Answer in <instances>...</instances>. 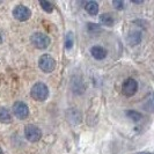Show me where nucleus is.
<instances>
[{"mask_svg": "<svg viewBox=\"0 0 154 154\" xmlns=\"http://www.w3.org/2000/svg\"><path fill=\"white\" fill-rule=\"evenodd\" d=\"M30 95L34 100L36 101H45L49 96V88L43 82H36L31 87Z\"/></svg>", "mask_w": 154, "mask_h": 154, "instance_id": "obj_1", "label": "nucleus"}, {"mask_svg": "<svg viewBox=\"0 0 154 154\" xmlns=\"http://www.w3.org/2000/svg\"><path fill=\"white\" fill-rule=\"evenodd\" d=\"M31 44L34 46H36L37 49H46L48 46L50 45L51 43V39L50 37L43 34V32H34L30 37Z\"/></svg>", "mask_w": 154, "mask_h": 154, "instance_id": "obj_2", "label": "nucleus"}, {"mask_svg": "<svg viewBox=\"0 0 154 154\" xmlns=\"http://www.w3.org/2000/svg\"><path fill=\"white\" fill-rule=\"evenodd\" d=\"M38 66L45 73H50L56 69V60L50 54H42L38 59Z\"/></svg>", "mask_w": 154, "mask_h": 154, "instance_id": "obj_3", "label": "nucleus"}, {"mask_svg": "<svg viewBox=\"0 0 154 154\" xmlns=\"http://www.w3.org/2000/svg\"><path fill=\"white\" fill-rule=\"evenodd\" d=\"M24 136L28 141L30 143H36L38 141L39 139L42 138V131L39 130L37 126L32 125V124H29L24 128Z\"/></svg>", "mask_w": 154, "mask_h": 154, "instance_id": "obj_4", "label": "nucleus"}, {"mask_svg": "<svg viewBox=\"0 0 154 154\" xmlns=\"http://www.w3.org/2000/svg\"><path fill=\"white\" fill-rule=\"evenodd\" d=\"M13 16L15 17L17 21H27L29 20L31 16L30 9L27 7V6H23V5H17L13 9Z\"/></svg>", "mask_w": 154, "mask_h": 154, "instance_id": "obj_5", "label": "nucleus"}, {"mask_svg": "<svg viewBox=\"0 0 154 154\" xmlns=\"http://www.w3.org/2000/svg\"><path fill=\"white\" fill-rule=\"evenodd\" d=\"M138 91V82L132 79V78H129L126 79L123 82V86H122V93H123L125 96H133Z\"/></svg>", "mask_w": 154, "mask_h": 154, "instance_id": "obj_6", "label": "nucleus"}, {"mask_svg": "<svg viewBox=\"0 0 154 154\" xmlns=\"http://www.w3.org/2000/svg\"><path fill=\"white\" fill-rule=\"evenodd\" d=\"M13 114L19 118V119H26L28 116H29V108L26 103L23 102H15L13 104V108H12Z\"/></svg>", "mask_w": 154, "mask_h": 154, "instance_id": "obj_7", "label": "nucleus"}, {"mask_svg": "<svg viewBox=\"0 0 154 154\" xmlns=\"http://www.w3.org/2000/svg\"><path fill=\"white\" fill-rule=\"evenodd\" d=\"M91 54L92 56L96 59V60H102V59H104L106 57H107V50L103 48V46H100V45H94L91 49Z\"/></svg>", "mask_w": 154, "mask_h": 154, "instance_id": "obj_8", "label": "nucleus"}, {"mask_svg": "<svg viewBox=\"0 0 154 154\" xmlns=\"http://www.w3.org/2000/svg\"><path fill=\"white\" fill-rule=\"evenodd\" d=\"M86 12L89 14V15H96L99 13V4L96 1H88L85 6Z\"/></svg>", "mask_w": 154, "mask_h": 154, "instance_id": "obj_9", "label": "nucleus"}, {"mask_svg": "<svg viewBox=\"0 0 154 154\" xmlns=\"http://www.w3.org/2000/svg\"><path fill=\"white\" fill-rule=\"evenodd\" d=\"M0 122H2V123L12 122V116L9 114L8 109H6L5 107H0Z\"/></svg>", "mask_w": 154, "mask_h": 154, "instance_id": "obj_10", "label": "nucleus"}, {"mask_svg": "<svg viewBox=\"0 0 154 154\" xmlns=\"http://www.w3.org/2000/svg\"><path fill=\"white\" fill-rule=\"evenodd\" d=\"M140 41H141V34H140L139 31H133V32H131V34L129 35V37H128V42H129L131 45L138 44Z\"/></svg>", "mask_w": 154, "mask_h": 154, "instance_id": "obj_11", "label": "nucleus"}, {"mask_svg": "<svg viewBox=\"0 0 154 154\" xmlns=\"http://www.w3.org/2000/svg\"><path fill=\"white\" fill-rule=\"evenodd\" d=\"M101 22L106 26H112L114 24V19H112V15L109 14V13H104V14H101L100 16Z\"/></svg>", "mask_w": 154, "mask_h": 154, "instance_id": "obj_12", "label": "nucleus"}, {"mask_svg": "<svg viewBox=\"0 0 154 154\" xmlns=\"http://www.w3.org/2000/svg\"><path fill=\"white\" fill-rule=\"evenodd\" d=\"M126 116L129 118H131L133 122H139L143 118V115L140 112H138V111H136V110H128L126 111Z\"/></svg>", "mask_w": 154, "mask_h": 154, "instance_id": "obj_13", "label": "nucleus"}, {"mask_svg": "<svg viewBox=\"0 0 154 154\" xmlns=\"http://www.w3.org/2000/svg\"><path fill=\"white\" fill-rule=\"evenodd\" d=\"M39 5H41V7L43 8L46 13H51L54 11V5L51 2H49V1H43L42 0V1H39Z\"/></svg>", "mask_w": 154, "mask_h": 154, "instance_id": "obj_14", "label": "nucleus"}, {"mask_svg": "<svg viewBox=\"0 0 154 154\" xmlns=\"http://www.w3.org/2000/svg\"><path fill=\"white\" fill-rule=\"evenodd\" d=\"M73 43H74V41H73V34L72 32H67V35L65 37V46H66V49L69 50L73 46Z\"/></svg>", "mask_w": 154, "mask_h": 154, "instance_id": "obj_15", "label": "nucleus"}, {"mask_svg": "<svg viewBox=\"0 0 154 154\" xmlns=\"http://www.w3.org/2000/svg\"><path fill=\"white\" fill-rule=\"evenodd\" d=\"M112 5H114L117 9H123V7H124L123 1H117V0H115V1H112Z\"/></svg>", "mask_w": 154, "mask_h": 154, "instance_id": "obj_16", "label": "nucleus"}, {"mask_svg": "<svg viewBox=\"0 0 154 154\" xmlns=\"http://www.w3.org/2000/svg\"><path fill=\"white\" fill-rule=\"evenodd\" d=\"M139 154H152V153H148V152H141V153H139Z\"/></svg>", "mask_w": 154, "mask_h": 154, "instance_id": "obj_17", "label": "nucleus"}, {"mask_svg": "<svg viewBox=\"0 0 154 154\" xmlns=\"http://www.w3.org/2000/svg\"><path fill=\"white\" fill-rule=\"evenodd\" d=\"M0 154H4V151H2L1 148H0Z\"/></svg>", "mask_w": 154, "mask_h": 154, "instance_id": "obj_18", "label": "nucleus"}]
</instances>
